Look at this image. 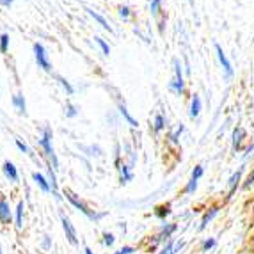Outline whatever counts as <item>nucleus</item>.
<instances>
[{"mask_svg": "<svg viewBox=\"0 0 254 254\" xmlns=\"http://www.w3.org/2000/svg\"><path fill=\"white\" fill-rule=\"evenodd\" d=\"M173 69H174V78L169 82L167 87L176 96H183V93H185V80H183V69L180 59H173Z\"/></svg>", "mask_w": 254, "mask_h": 254, "instance_id": "nucleus-1", "label": "nucleus"}, {"mask_svg": "<svg viewBox=\"0 0 254 254\" xmlns=\"http://www.w3.org/2000/svg\"><path fill=\"white\" fill-rule=\"evenodd\" d=\"M178 229V224H174V222H169V224H162L160 231H158V235H155V237H151V240H149V247H157L158 244H162V242H169L171 237L174 235V231Z\"/></svg>", "mask_w": 254, "mask_h": 254, "instance_id": "nucleus-2", "label": "nucleus"}, {"mask_svg": "<svg viewBox=\"0 0 254 254\" xmlns=\"http://www.w3.org/2000/svg\"><path fill=\"white\" fill-rule=\"evenodd\" d=\"M39 146L43 148L45 155H47V157L52 160V164H54V169H57L59 162H57V157H55L54 148H52V130H50V128H45V130H43V135H41V139H39Z\"/></svg>", "mask_w": 254, "mask_h": 254, "instance_id": "nucleus-3", "label": "nucleus"}, {"mask_svg": "<svg viewBox=\"0 0 254 254\" xmlns=\"http://www.w3.org/2000/svg\"><path fill=\"white\" fill-rule=\"evenodd\" d=\"M66 199H68L69 203H71L73 206L76 208V210H80V212L84 213V215L87 217V219H91V220H100L103 217V213H96L94 210H91V208L87 206L85 203H82L80 199H76V197L71 194V192H66Z\"/></svg>", "mask_w": 254, "mask_h": 254, "instance_id": "nucleus-4", "label": "nucleus"}, {"mask_svg": "<svg viewBox=\"0 0 254 254\" xmlns=\"http://www.w3.org/2000/svg\"><path fill=\"white\" fill-rule=\"evenodd\" d=\"M215 52H217V59H219L220 66H222V71H224L226 78H228V80H231V78H233V75H235L233 66H231V63H229V59L226 57L224 50H222V47H220L219 43H215Z\"/></svg>", "mask_w": 254, "mask_h": 254, "instance_id": "nucleus-5", "label": "nucleus"}, {"mask_svg": "<svg viewBox=\"0 0 254 254\" xmlns=\"http://www.w3.org/2000/svg\"><path fill=\"white\" fill-rule=\"evenodd\" d=\"M34 57H36V63H38L39 68L45 69V71H50L52 64H50V61H48L47 50H45V47H43L41 43H36L34 45Z\"/></svg>", "mask_w": 254, "mask_h": 254, "instance_id": "nucleus-6", "label": "nucleus"}, {"mask_svg": "<svg viewBox=\"0 0 254 254\" xmlns=\"http://www.w3.org/2000/svg\"><path fill=\"white\" fill-rule=\"evenodd\" d=\"M244 171H246V167L242 165V167H238V169L235 171V173L231 174V176H229V180H228V199H229V197H233L235 190H237V187L240 185L242 174H244Z\"/></svg>", "mask_w": 254, "mask_h": 254, "instance_id": "nucleus-7", "label": "nucleus"}, {"mask_svg": "<svg viewBox=\"0 0 254 254\" xmlns=\"http://www.w3.org/2000/svg\"><path fill=\"white\" fill-rule=\"evenodd\" d=\"M246 139H247L246 130H244L242 127L235 128L233 130V140H231L235 151H242V149H244V142H246Z\"/></svg>", "mask_w": 254, "mask_h": 254, "instance_id": "nucleus-8", "label": "nucleus"}, {"mask_svg": "<svg viewBox=\"0 0 254 254\" xmlns=\"http://www.w3.org/2000/svg\"><path fill=\"white\" fill-rule=\"evenodd\" d=\"M183 246H185L183 240H169V242H165L164 247H162L157 254H176L183 249Z\"/></svg>", "mask_w": 254, "mask_h": 254, "instance_id": "nucleus-9", "label": "nucleus"}, {"mask_svg": "<svg viewBox=\"0 0 254 254\" xmlns=\"http://www.w3.org/2000/svg\"><path fill=\"white\" fill-rule=\"evenodd\" d=\"M61 222H63V229H64V233H66V238L69 240V244H73L75 246L76 242V231H75V228H73V224H71V220L68 219V217H61Z\"/></svg>", "mask_w": 254, "mask_h": 254, "instance_id": "nucleus-10", "label": "nucleus"}, {"mask_svg": "<svg viewBox=\"0 0 254 254\" xmlns=\"http://www.w3.org/2000/svg\"><path fill=\"white\" fill-rule=\"evenodd\" d=\"M219 212H220V208L219 206H210L204 212V215H203V219H201V224H199V231H203V229H206V226L212 222L213 219H215L217 215H219Z\"/></svg>", "mask_w": 254, "mask_h": 254, "instance_id": "nucleus-11", "label": "nucleus"}, {"mask_svg": "<svg viewBox=\"0 0 254 254\" xmlns=\"http://www.w3.org/2000/svg\"><path fill=\"white\" fill-rule=\"evenodd\" d=\"M201 110H203V102H201L199 94H194L190 100V107H189V116H190L192 119H195L201 114Z\"/></svg>", "mask_w": 254, "mask_h": 254, "instance_id": "nucleus-12", "label": "nucleus"}, {"mask_svg": "<svg viewBox=\"0 0 254 254\" xmlns=\"http://www.w3.org/2000/svg\"><path fill=\"white\" fill-rule=\"evenodd\" d=\"M4 174L7 176L11 182H18V178H20V174H18V169L14 167L13 162H5L4 164Z\"/></svg>", "mask_w": 254, "mask_h": 254, "instance_id": "nucleus-13", "label": "nucleus"}, {"mask_svg": "<svg viewBox=\"0 0 254 254\" xmlns=\"http://www.w3.org/2000/svg\"><path fill=\"white\" fill-rule=\"evenodd\" d=\"M0 220L7 224L11 220V208H9V203L5 199H0Z\"/></svg>", "mask_w": 254, "mask_h": 254, "instance_id": "nucleus-14", "label": "nucleus"}, {"mask_svg": "<svg viewBox=\"0 0 254 254\" xmlns=\"http://www.w3.org/2000/svg\"><path fill=\"white\" fill-rule=\"evenodd\" d=\"M165 127H167V119H165V116L164 114L155 116V119H153V130H155V133H160V131H164Z\"/></svg>", "mask_w": 254, "mask_h": 254, "instance_id": "nucleus-15", "label": "nucleus"}, {"mask_svg": "<svg viewBox=\"0 0 254 254\" xmlns=\"http://www.w3.org/2000/svg\"><path fill=\"white\" fill-rule=\"evenodd\" d=\"M32 178H34V182L38 183L39 187H41V190L43 192H52V185H50V182H48L45 176H43L41 173H34L32 174Z\"/></svg>", "mask_w": 254, "mask_h": 254, "instance_id": "nucleus-16", "label": "nucleus"}, {"mask_svg": "<svg viewBox=\"0 0 254 254\" xmlns=\"http://www.w3.org/2000/svg\"><path fill=\"white\" fill-rule=\"evenodd\" d=\"M85 11H87V13H89V16H91V18H94V21H98V23H100V25H102L103 29H105V30H109V32H112V27H110L109 23H107V20L102 16V14L94 13L93 9H85Z\"/></svg>", "mask_w": 254, "mask_h": 254, "instance_id": "nucleus-17", "label": "nucleus"}, {"mask_svg": "<svg viewBox=\"0 0 254 254\" xmlns=\"http://www.w3.org/2000/svg\"><path fill=\"white\" fill-rule=\"evenodd\" d=\"M171 212H173V210H171V204H160V206L155 208V215L160 220H165V217H169Z\"/></svg>", "mask_w": 254, "mask_h": 254, "instance_id": "nucleus-18", "label": "nucleus"}, {"mask_svg": "<svg viewBox=\"0 0 254 254\" xmlns=\"http://www.w3.org/2000/svg\"><path fill=\"white\" fill-rule=\"evenodd\" d=\"M119 114H121L125 119H127L128 125H130V127H133V128L139 127V123H137V119L133 118V116H131L130 112H128V109H127V107H125V105H119Z\"/></svg>", "mask_w": 254, "mask_h": 254, "instance_id": "nucleus-19", "label": "nucleus"}, {"mask_svg": "<svg viewBox=\"0 0 254 254\" xmlns=\"http://www.w3.org/2000/svg\"><path fill=\"white\" fill-rule=\"evenodd\" d=\"M130 165H119V173H121V183H127L133 178V173H131Z\"/></svg>", "mask_w": 254, "mask_h": 254, "instance_id": "nucleus-20", "label": "nucleus"}, {"mask_svg": "<svg viewBox=\"0 0 254 254\" xmlns=\"http://www.w3.org/2000/svg\"><path fill=\"white\" fill-rule=\"evenodd\" d=\"M13 105L16 107L18 112H21V114H25L27 105H25V98L21 96V94H16V96H13Z\"/></svg>", "mask_w": 254, "mask_h": 254, "instance_id": "nucleus-21", "label": "nucleus"}, {"mask_svg": "<svg viewBox=\"0 0 254 254\" xmlns=\"http://www.w3.org/2000/svg\"><path fill=\"white\" fill-rule=\"evenodd\" d=\"M149 13H151L153 16H160L162 0H149Z\"/></svg>", "mask_w": 254, "mask_h": 254, "instance_id": "nucleus-22", "label": "nucleus"}, {"mask_svg": "<svg viewBox=\"0 0 254 254\" xmlns=\"http://www.w3.org/2000/svg\"><path fill=\"white\" fill-rule=\"evenodd\" d=\"M197 190V180H189V182H187V185L183 187V194L185 195H192L194 194V192Z\"/></svg>", "mask_w": 254, "mask_h": 254, "instance_id": "nucleus-23", "label": "nucleus"}, {"mask_svg": "<svg viewBox=\"0 0 254 254\" xmlns=\"http://www.w3.org/2000/svg\"><path fill=\"white\" fill-rule=\"evenodd\" d=\"M183 130H185V127H183V125H180V127L174 128V131L169 135V142H173V144H178V142H180V135L183 133Z\"/></svg>", "mask_w": 254, "mask_h": 254, "instance_id": "nucleus-24", "label": "nucleus"}, {"mask_svg": "<svg viewBox=\"0 0 254 254\" xmlns=\"http://www.w3.org/2000/svg\"><path fill=\"white\" fill-rule=\"evenodd\" d=\"M23 203H18V208H16V228L20 229L23 226Z\"/></svg>", "mask_w": 254, "mask_h": 254, "instance_id": "nucleus-25", "label": "nucleus"}, {"mask_svg": "<svg viewBox=\"0 0 254 254\" xmlns=\"http://www.w3.org/2000/svg\"><path fill=\"white\" fill-rule=\"evenodd\" d=\"M94 41H96V45L100 48H102V52H103V55H109L110 54V47L109 45H107V41L103 38H100V36H96V38H94Z\"/></svg>", "mask_w": 254, "mask_h": 254, "instance_id": "nucleus-26", "label": "nucleus"}, {"mask_svg": "<svg viewBox=\"0 0 254 254\" xmlns=\"http://www.w3.org/2000/svg\"><path fill=\"white\" fill-rule=\"evenodd\" d=\"M203 176H204V167H203V165H195L194 169H192V176H190V178L192 180H197V182H199Z\"/></svg>", "mask_w": 254, "mask_h": 254, "instance_id": "nucleus-27", "label": "nucleus"}, {"mask_svg": "<svg viewBox=\"0 0 254 254\" xmlns=\"http://www.w3.org/2000/svg\"><path fill=\"white\" fill-rule=\"evenodd\" d=\"M57 82H59V84L63 85V87L66 89V93H68V94H73V93H75V89H73V85L69 84V82L66 80V78H63V76H57Z\"/></svg>", "mask_w": 254, "mask_h": 254, "instance_id": "nucleus-28", "label": "nucleus"}, {"mask_svg": "<svg viewBox=\"0 0 254 254\" xmlns=\"http://www.w3.org/2000/svg\"><path fill=\"white\" fill-rule=\"evenodd\" d=\"M215 238H204L203 240V244H201V249L203 251H210V249H213L215 247Z\"/></svg>", "mask_w": 254, "mask_h": 254, "instance_id": "nucleus-29", "label": "nucleus"}, {"mask_svg": "<svg viewBox=\"0 0 254 254\" xmlns=\"http://www.w3.org/2000/svg\"><path fill=\"white\" fill-rule=\"evenodd\" d=\"M76 114H78V107H75L73 103H68V105H66V116H68V118H75Z\"/></svg>", "mask_w": 254, "mask_h": 254, "instance_id": "nucleus-30", "label": "nucleus"}, {"mask_svg": "<svg viewBox=\"0 0 254 254\" xmlns=\"http://www.w3.org/2000/svg\"><path fill=\"white\" fill-rule=\"evenodd\" d=\"M9 48V34H2L0 36V50L7 52Z\"/></svg>", "mask_w": 254, "mask_h": 254, "instance_id": "nucleus-31", "label": "nucleus"}, {"mask_svg": "<svg viewBox=\"0 0 254 254\" xmlns=\"http://www.w3.org/2000/svg\"><path fill=\"white\" fill-rule=\"evenodd\" d=\"M133 253H137L135 247H131V246H123L121 249L116 251L114 254H133Z\"/></svg>", "mask_w": 254, "mask_h": 254, "instance_id": "nucleus-32", "label": "nucleus"}, {"mask_svg": "<svg viewBox=\"0 0 254 254\" xmlns=\"http://www.w3.org/2000/svg\"><path fill=\"white\" fill-rule=\"evenodd\" d=\"M130 14H131V11H130V7H128V5H121V7H119V16L123 18V20H128V18H130Z\"/></svg>", "mask_w": 254, "mask_h": 254, "instance_id": "nucleus-33", "label": "nucleus"}, {"mask_svg": "<svg viewBox=\"0 0 254 254\" xmlns=\"http://www.w3.org/2000/svg\"><path fill=\"white\" fill-rule=\"evenodd\" d=\"M114 235L112 233H103V244H105V246H114Z\"/></svg>", "mask_w": 254, "mask_h": 254, "instance_id": "nucleus-34", "label": "nucleus"}, {"mask_svg": "<svg viewBox=\"0 0 254 254\" xmlns=\"http://www.w3.org/2000/svg\"><path fill=\"white\" fill-rule=\"evenodd\" d=\"M251 185H254V167H253V171L249 173V176H247V180L244 182V185L242 187H244V189H249Z\"/></svg>", "mask_w": 254, "mask_h": 254, "instance_id": "nucleus-35", "label": "nucleus"}, {"mask_svg": "<svg viewBox=\"0 0 254 254\" xmlns=\"http://www.w3.org/2000/svg\"><path fill=\"white\" fill-rule=\"evenodd\" d=\"M16 146H18V149L20 151H23V153H29V148H27V144H23L20 139H16Z\"/></svg>", "mask_w": 254, "mask_h": 254, "instance_id": "nucleus-36", "label": "nucleus"}, {"mask_svg": "<svg viewBox=\"0 0 254 254\" xmlns=\"http://www.w3.org/2000/svg\"><path fill=\"white\" fill-rule=\"evenodd\" d=\"M0 4L4 7H9V5H13V0H0Z\"/></svg>", "mask_w": 254, "mask_h": 254, "instance_id": "nucleus-37", "label": "nucleus"}, {"mask_svg": "<svg viewBox=\"0 0 254 254\" xmlns=\"http://www.w3.org/2000/svg\"><path fill=\"white\" fill-rule=\"evenodd\" d=\"M84 253H85V254H94V253H93V251H91V249H89V247H85V251H84Z\"/></svg>", "mask_w": 254, "mask_h": 254, "instance_id": "nucleus-38", "label": "nucleus"}, {"mask_svg": "<svg viewBox=\"0 0 254 254\" xmlns=\"http://www.w3.org/2000/svg\"><path fill=\"white\" fill-rule=\"evenodd\" d=\"M0 254H4V253H2V249H0Z\"/></svg>", "mask_w": 254, "mask_h": 254, "instance_id": "nucleus-39", "label": "nucleus"}, {"mask_svg": "<svg viewBox=\"0 0 254 254\" xmlns=\"http://www.w3.org/2000/svg\"><path fill=\"white\" fill-rule=\"evenodd\" d=\"M253 244H254V237H253Z\"/></svg>", "mask_w": 254, "mask_h": 254, "instance_id": "nucleus-40", "label": "nucleus"}]
</instances>
